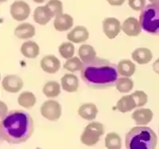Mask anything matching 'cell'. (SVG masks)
Here are the masks:
<instances>
[{
    "mask_svg": "<svg viewBox=\"0 0 159 149\" xmlns=\"http://www.w3.org/2000/svg\"><path fill=\"white\" fill-rule=\"evenodd\" d=\"M34 133V121L30 115L22 110H11L0 120L1 140L11 144L24 143Z\"/></svg>",
    "mask_w": 159,
    "mask_h": 149,
    "instance_id": "cell-1",
    "label": "cell"
},
{
    "mask_svg": "<svg viewBox=\"0 0 159 149\" xmlns=\"http://www.w3.org/2000/svg\"><path fill=\"white\" fill-rule=\"evenodd\" d=\"M81 78L91 89H104L112 87L118 78V66L108 60L96 58L84 63Z\"/></svg>",
    "mask_w": 159,
    "mask_h": 149,
    "instance_id": "cell-2",
    "label": "cell"
},
{
    "mask_svg": "<svg viewBox=\"0 0 159 149\" xmlns=\"http://www.w3.org/2000/svg\"><path fill=\"white\" fill-rule=\"evenodd\" d=\"M125 144L127 149H156L157 137L150 128L138 126L128 132Z\"/></svg>",
    "mask_w": 159,
    "mask_h": 149,
    "instance_id": "cell-3",
    "label": "cell"
},
{
    "mask_svg": "<svg viewBox=\"0 0 159 149\" xmlns=\"http://www.w3.org/2000/svg\"><path fill=\"white\" fill-rule=\"evenodd\" d=\"M139 23L147 33L159 35V2L149 4L142 10Z\"/></svg>",
    "mask_w": 159,
    "mask_h": 149,
    "instance_id": "cell-4",
    "label": "cell"
},
{
    "mask_svg": "<svg viewBox=\"0 0 159 149\" xmlns=\"http://www.w3.org/2000/svg\"><path fill=\"white\" fill-rule=\"evenodd\" d=\"M104 133L103 124L99 122H92L88 124L80 137V141L86 146H93L97 144L99 137Z\"/></svg>",
    "mask_w": 159,
    "mask_h": 149,
    "instance_id": "cell-5",
    "label": "cell"
},
{
    "mask_svg": "<svg viewBox=\"0 0 159 149\" xmlns=\"http://www.w3.org/2000/svg\"><path fill=\"white\" fill-rule=\"evenodd\" d=\"M43 117L51 121H56L61 116V106L54 100H48L42 104L40 109Z\"/></svg>",
    "mask_w": 159,
    "mask_h": 149,
    "instance_id": "cell-6",
    "label": "cell"
},
{
    "mask_svg": "<svg viewBox=\"0 0 159 149\" xmlns=\"http://www.w3.org/2000/svg\"><path fill=\"white\" fill-rule=\"evenodd\" d=\"M10 12L15 20L22 22L29 18L30 15V7L29 4L24 1H15L11 4Z\"/></svg>",
    "mask_w": 159,
    "mask_h": 149,
    "instance_id": "cell-7",
    "label": "cell"
},
{
    "mask_svg": "<svg viewBox=\"0 0 159 149\" xmlns=\"http://www.w3.org/2000/svg\"><path fill=\"white\" fill-rule=\"evenodd\" d=\"M122 30L120 22L116 18H106L103 21V30L109 39H114Z\"/></svg>",
    "mask_w": 159,
    "mask_h": 149,
    "instance_id": "cell-8",
    "label": "cell"
},
{
    "mask_svg": "<svg viewBox=\"0 0 159 149\" xmlns=\"http://www.w3.org/2000/svg\"><path fill=\"white\" fill-rule=\"evenodd\" d=\"M2 86L7 92L15 93L19 92L23 87V81L17 75H8L2 80Z\"/></svg>",
    "mask_w": 159,
    "mask_h": 149,
    "instance_id": "cell-9",
    "label": "cell"
},
{
    "mask_svg": "<svg viewBox=\"0 0 159 149\" xmlns=\"http://www.w3.org/2000/svg\"><path fill=\"white\" fill-rule=\"evenodd\" d=\"M40 66L44 72L49 74H53L56 73L61 68V62L54 55H47L42 58Z\"/></svg>",
    "mask_w": 159,
    "mask_h": 149,
    "instance_id": "cell-10",
    "label": "cell"
},
{
    "mask_svg": "<svg viewBox=\"0 0 159 149\" xmlns=\"http://www.w3.org/2000/svg\"><path fill=\"white\" fill-rule=\"evenodd\" d=\"M122 30L127 36L136 37L141 33L142 26L137 18L134 17H129L122 24Z\"/></svg>",
    "mask_w": 159,
    "mask_h": 149,
    "instance_id": "cell-11",
    "label": "cell"
},
{
    "mask_svg": "<svg viewBox=\"0 0 159 149\" xmlns=\"http://www.w3.org/2000/svg\"><path fill=\"white\" fill-rule=\"evenodd\" d=\"M89 33L87 28L82 26H77L69 32L67 35L68 40L73 43L84 42L89 39Z\"/></svg>",
    "mask_w": 159,
    "mask_h": 149,
    "instance_id": "cell-12",
    "label": "cell"
},
{
    "mask_svg": "<svg viewBox=\"0 0 159 149\" xmlns=\"http://www.w3.org/2000/svg\"><path fill=\"white\" fill-rule=\"evenodd\" d=\"M137 125H147L152 120L153 112L150 109H137L131 115Z\"/></svg>",
    "mask_w": 159,
    "mask_h": 149,
    "instance_id": "cell-13",
    "label": "cell"
},
{
    "mask_svg": "<svg viewBox=\"0 0 159 149\" xmlns=\"http://www.w3.org/2000/svg\"><path fill=\"white\" fill-rule=\"evenodd\" d=\"M61 87L68 93H74L77 91L79 87L78 77L72 73L65 74L61 78Z\"/></svg>",
    "mask_w": 159,
    "mask_h": 149,
    "instance_id": "cell-14",
    "label": "cell"
},
{
    "mask_svg": "<svg viewBox=\"0 0 159 149\" xmlns=\"http://www.w3.org/2000/svg\"><path fill=\"white\" fill-rule=\"evenodd\" d=\"M73 26V18L68 14H62L55 18L53 26L57 31H66L71 29Z\"/></svg>",
    "mask_w": 159,
    "mask_h": 149,
    "instance_id": "cell-15",
    "label": "cell"
},
{
    "mask_svg": "<svg viewBox=\"0 0 159 149\" xmlns=\"http://www.w3.org/2000/svg\"><path fill=\"white\" fill-rule=\"evenodd\" d=\"M132 59L139 65H145L152 60V52L147 48H138L133 51L131 54Z\"/></svg>",
    "mask_w": 159,
    "mask_h": 149,
    "instance_id": "cell-16",
    "label": "cell"
},
{
    "mask_svg": "<svg viewBox=\"0 0 159 149\" xmlns=\"http://www.w3.org/2000/svg\"><path fill=\"white\" fill-rule=\"evenodd\" d=\"M98 109L93 103H86L82 105L78 109V115L84 120H92L96 117Z\"/></svg>",
    "mask_w": 159,
    "mask_h": 149,
    "instance_id": "cell-17",
    "label": "cell"
},
{
    "mask_svg": "<svg viewBox=\"0 0 159 149\" xmlns=\"http://www.w3.org/2000/svg\"><path fill=\"white\" fill-rule=\"evenodd\" d=\"M15 35L20 39L31 38L35 35V27L28 22L20 24L15 28Z\"/></svg>",
    "mask_w": 159,
    "mask_h": 149,
    "instance_id": "cell-18",
    "label": "cell"
},
{
    "mask_svg": "<svg viewBox=\"0 0 159 149\" xmlns=\"http://www.w3.org/2000/svg\"><path fill=\"white\" fill-rule=\"evenodd\" d=\"M21 53L25 58H35L39 55V46L36 42L33 41L25 42L21 46Z\"/></svg>",
    "mask_w": 159,
    "mask_h": 149,
    "instance_id": "cell-19",
    "label": "cell"
},
{
    "mask_svg": "<svg viewBox=\"0 0 159 149\" xmlns=\"http://www.w3.org/2000/svg\"><path fill=\"white\" fill-rule=\"evenodd\" d=\"M117 109L119 112L125 113L130 112L131 110L136 108V103L134 101L133 96L130 95H126L122 96L117 102Z\"/></svg>",
    "mask_w": 159,
    "mask_h": 149,
    "instance_id": "cell-20",
    "label": "cell"
},
{
    "mask_svg": "<svg viewBox=\"0 0 159 149\" xmlns=\"http://www.w3.org/2000/svg\"><path fill=\"white\" fill-rule=\"evenodd\" d=\"M51 18L52 16L45 6L38 7L34 12V20L39 25H46L51 20Z\"/></svg>",
    "mask_w": 159,
    "mask_h": 149,
    "instance_id": "cell-21",
    "label": "cell"
},
{
    "mask_svg": "<svg viewBox=\"0 0 159 149\" xmlns=\"http://www.w3.org/2000/svg\"><path fill=\"white\" fill-rule=\"evenodd\" d=\"M135 65L130 60H122L118 64V73L124 77H131L135 72Z\"/></svg>",
    "mask_w": 159,
    "mask_h": 149,
    "instance_id": "cell-22",
    "label": "cell"
},
{
    "mask_svg": "<svg viewBox=\"0 0 159 149\" xmlns=\"http://www.w3.org/2000/svg\"><path fill=\"white\" fill-rule=\"evenodd\" d=\"M78 55L80 56V60L85 62H90L96 58V52L94 48L90 45H82L78 49Z\"/></svg>",
    "mask_w": 159,
    "mask_h": 149,
    "instance_id": "cell-23",
    "label": "cell"
},
{
    "mask_svg": "<svg viewBox=\"0 0 159 149\" xmlns=\"http://www.w3.org/2000/svg\"><path fill=\"white\" fill-rule=\"evenodd\" d=\"M18 102L19 105L25 109H31L36 104V97L31 92H23L18 96Z\"/></svg>",
    "mask_w": 159,
    "mask_h": 149,
    "instance_id": "cell-24",
    "label": "cell"
},
{
    "mask_svg": "<svg viewBox=\"0 0 159 149\" xmlns=\"http://www.w3.org/2000/svg\"><path fill=\"white\" fill-rule=\"evenodd\" d=\"M43 93L49 98L57 97L61 93V86L58 82L50 81L45 84L43 87Z\"/></svg>",
    "mask_w": 159,
    "mask_h": 149,
    "instance_id": "cell-25",
    "label": "cell"
},
{
    "mask_svg": "<svg viewBox=\"0 0 159 149\" xmlns=\"http://www.w3.org/2000/svg\"><path fill=\"white\" fill-rule=\"evenodd\" d=\"M105 147L107 149H121V137L116 133H108L105 138Z\"/></svg>",
    "mask_w": 159,
    "mask_h": 149,
    "instance_id": "cell-26",
    "label": "cell"
},
{
    "mask_svg": "<svg viewBox=\"0 0 159 149\" xmlns=\"http://www.w3.org/2000/svg\"><path fill=\"white\" fill-rule=\"evenodd\" d=\"M45 7L50 13L52 18H57L63 14V5L60 0H49L45 5Z\"/></svg>",
    "mask_w": 159,
    "mask_h": 149,
    "instance_id": "cell-27",
    "label": "cell"
},
{
    "mask_svg": "<svg viewBox=\"0 0 159 149\" xmlns=\"http://www.w3.org/2000/svg\"><path fill=\"white\" fill-rule=\"evenodd\" d=\"M116 86V89L119 92L122 93H127L133 89L134 83H133V81L128 77H121L117 80Z\"/></svg>",
    "mask_w": 159,
    "mask_h": 149,
    "instance_id": "cell-28",
    "label": "cell"
},
{
    "mask_svg": "<svg viewBox=\"0 0 159 149\" xmlns=\"http://www.w3.org/2000/svg\"><path fill=\"white\" fill-rule=\"evenodd\" d=\"M83 66L84 63L80 60V58H77V57H73L65 62V63L64 64V68L69 72L74 73L76 71H81Z\"/></svg>",
    "mask_w": 159,
    "mask_h": 149,
    "instance_id": "cell-29",
    "label": "cell"
},
{
    "mask_svg": "<svg viewBox=\"0 0 159 149\" xmlns=\"http://www.w3.org/2000/svg\"><path fill=\"white\" fill-rule=\"evenodd\" d=\"M58 50L61 56L67 60L73 58L75 54V47L72 42H63L59 46Z\"/></svg>",
    "mask_w": 159,
    "mask_h": 149,
    "instance_id": "cell-30",
    "label": "cell"
},
{
    "mask_svg": "<svg viewBox=\"0 0 159 149\" xmlns=\"http://www.w3.org/2000/svg\"><path fill=\"white\" fill-rule=\"evenodd\" d=\"M131 96H133L137 107H142V106L145 105L147 104V100H148V96H147V93H144L143 91H140V90L133 93Z\"/></svg>",
    "mask_w": 159,
    "mask_h": 149,
    "instance_id": "cell-31",
    "label": "cell"
},
{
    "mask_svg": "<svg viewBox=\"0 0 159 149\" xmlns=\"http://www.w3.org/2000/svg\"><path fill=\"white\" fill-rule=\"evenodd\" d=\"M146 0H128V5L135 11H142L146 7Z\"/></svg>",
    "mask_w": 159,
    "mask_h": 149,
    "instance_id": "cell-32",
    "label": "cell"
},
{
    "mask_svg": "<svg viewBox=\"0 0 159 149\" xmlns=\"http://www.w3.org/2000/svg\"><path fill=\"white\" fill-rule=\"evenodd\" d=\"M107 1L111 6H122L125 2V0H107Z\"/></svg>",
    "mask_w": 159,
    "mask_h": 149,
    "instance_id": "cell-33",
    "label": "cell"
},
{
    "mask_svg": "<svg viewBox=\"0 0 159 149\" xmlns=\"http://www.w3.org/2000/svg\"><path fill=\"white\" fill-rule=\"evenodd\" d=\"M153 70L157 74H159V58H157V60L154 62L153 64Z\"/></svg>",
    "mask_w": 159,
    "mask_h": 149,
    "instance_id": "cell-34",
    "label": "cell"
},
{
    "mask_svg": "<svg viewBox=\"0 0 159 149\" xmlns=\"http://www.w3.org/2000/svg\"><path fill=\"white\" fill-rule=\"evenodd\" d=\"M34 2H35L36 3H42L45 1V0H33Z\"/></svg>",
    "mask_w": 159,
    "mask_h": 149,
    "instance_id": "cell-35",
    "label": "cell"
},
{
    "mask_svg": "<svg viewBox=\"0 0 159 149\" xmlns=\"http://www.w3.org/2000/svg\"><path fill=\"white\" fill-rule=\"evenodd\" d=\"M151 3H157V2H159V0H149Z\"/></svg>",
    "mask_w": 159,
    "mask_h": 149,
    "instance_id": "cell-36",
    "label": "cell"
},
{
    "mask_svg": "<svg viewBox=\"0 0 159 149\" xmlns=\"http://www.w3.org/2000/svg\"><path fill=\"white\" fill-rule=\"evenodd\" d=\"M0 1H1V2H7V0H0Z\"/></svg>",
    "mask_w": 159,
    "mask_h": 149,
    "instance_id": "cell-37",
    "label": "cell"
}]
</instances>
